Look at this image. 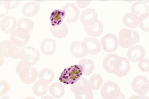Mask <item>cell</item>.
Returning a JSON list of instances; mask_svg holds the SVG:
<instances>
[{
    "mask_svg": "<svg viewBox=\"0 0 149 99\" xmlns=\"http://www.w3.org/2000/svg\"><path fill=\"white\" fill-rule=\"evenodd\" d=\"M30 63L20 61L16 67V71L22 82L26 84H31L38 78V72L35 68L31 67Z\"/></svg>",
    "mask_w": 149,
    "mask_h": 99,
    "instance_id": "cell-1",
    "label": "cell"
},
{
    "mask_svg": "<svg viewBox=\"0 0 149 99\" xmlns=\"http://www.w3.org/2000/svg\"><path fill=\"white\" fill-rule=\"evenodd\" d=\"M70 91L77 99H91L93 98V94L87 80L81 77L73 84H71Z\"/></svg>",
    "mask_w": 149,
    "mask_h": 99,
    "instance_id": "cell-2",
    "label": "cell"
},
{
    "mask_svg": "<svg viewBox=\"0 0 149 99\" xmlns=\"http://www.w3.org/2000/svg\"><path fill=\"white\" fill-rule=\"evenodd\" d=\"M83 72V69L79 64L71 66L62 72L59 77V81L65 84H73L81 78Z\"/></svg>",
    "mask_w": 149,
    "mask_h": 99,
    "instance_id": "cell-3",
    "label": "cell"
},
{
    "mask_svg": "<svg viewBox=\"0 0 149 99\" xmlns=\"http://www.w3.org/2000/svg\"><path fill=\"white\" fill-rule=\"evenodd\" d=\"M140 36L138 32L127 28L122 29L119 33V43L122 48H128L139 42Z\"/></svg>",
    "mask_w": 149,
    "mask_h": 99,
    "instance_id": "cell-4",
    "label": "cell"
},
{
    "mask_svg": "<svg viewBox=\"0 0 149 99\" xmlns=\"http://www.w3.org/2000/svg\"><path fill=\"white\" fill-rule=\"evenodd\" d=\"M100 93L105 99H124V95L120 92V88L115 82L109 81L105 82L102 87Z\"/></svg>",
    "mask_w": 149,
    "mask_h": 99,
    "instance_id": "cell-5",
    "label": "cell"
},
{
    "mask_svg": "<svg viewBox=\"0 0 149 99\" xmlns=\"http://www.w3.org/2000/svg\"><path fill=\"white\" fill-rule=\"evenodd\" d=\"M132 87L134 91L143 98H147L149 92V80L146 77L137 76L132 81Z\"/></svg>",
    "mask_w": 149,
    "mask_h": 99,
    "instance_id": "cell-6",
    "label": "cell"
},
{
    "mask_svg": "<svg viewBox=\"0 0 149 99\" xmlns=\"http://www.w3.org/2000/svg\"><path fill=\"white\" fill-rule=\"evenodd\" d=\"M130 69V63L125 57H117L114 60L113 67V73L118 77H124L128 74Z\"/></svg>",
    "mask_w": 149,
    "mask_h": 99,
    "instance_id": "cell-7",
    "label": "cell"
},
{
    "mask_svg": "<svg viewBox=\"0 0 149 99\" xmlns=\"http://www.w3.org/2000/svg\"><path fill=\"white\" fill-rule=\"evenodd\" d=\"M10 39L17 46L23 47L30 41L29 33L25 30L15 29L10 33Z\"/></svg>",
    "mask_w": 149,
    "mask_h": 99,
    "instance_id": "cell-8",
    "label": "cell"
},
{
    "mask_svg": "<svg viewBox=\"0 0 149 99\" xmlns=\"http://www.w3.org/2000/svg\"><path fill=\"white\" fill-rule=\"evenodd\" d=\"M0 49L1 55L6 57H10L15 59L19 58L20 49L11 40L1 42Z\"/></svg>",
    "mask_w": 149,
    "mask_h": 99,
    "instance_id": "cell-9",
    "label": "cell"
},
{
    "mask_svg": "<svg viewBox=\"0 0 149 99\" xmlns=\"http://www.w3.org/2000/svg\"><path fill=\"white\" fill-rule=\"evenodd\" d=\"M40 55L36 48L28 46L24 48L20 51L19 58L21 60L25 61L33 65L39 61Z\"/></svg>",
    "mask_w": 149,
    "mask_h": 99,
    "instance_id": "cell-10",
    "label": "cell"
},
{
    "mask_svg": "<svg viewBox=\"0 0 149 99\" xmlns=\"http://www.w3.org/2000/svg\"><path fill=\"white\" fill-rule=\"evenodd\" d=\"M82 46L86 55H96L99 54L102 50L100 42L95 38H85L82 42Z\"/></svg>",
    "mask_w": 149,
    "mask_h": 99,
    "instance_id": "cell-11",
    "label": "cell"
},
{
    "mask_svg": "<svg viewBox=\"0 0 149 99\" xmlns=\"http://www.w3.org/2000/svg\"><path fill=\"white\" fill-rule=\"evenodd\" d=\"M119 43L118 38L113 34H107L101 39L102 46L106 53L115 51L118 48Z\"/></svg>",
    "mask_w": 149,
    "mask_h": 99,
    "instance_id": "cell-12",
    "label": "cell"
},
{
    "mask_svg": "<svg viewBox=\"0 0 149 99\" xmlns=\"http://www.w3.org/2000/svg\"><path fill=\"white\" fill-rule=\"evenodd\" d=\"M146 54V51L143 47L140 44H137L131 47L128 49L127 56L131 62L136 63L144 57Z\"/></svg>",
    "mask_w": 149,
    "mask_h": 99,
    "instance_id": "cell-13",
    "label": "cell"
},
{
    "mask_svg": "<svg viewBox=\"0 0 149 99\" xmlns=\"http://www.w3.org/2000/svg\"><path fill=\"white\" fill-rule=\"evenodd\" d=\"M62 10L65 11V18L67 22L73 23L78 19L80 10L74 3H67L62 8Z\"/></svg>",
    "mask_w": 149,
    "mask_h": 99,
    "instance_id": "cell-14",
    "label": "cell"
},
{
    "mask_svg": "<svg viewBox=\"0 0 149 99\" xmlns=\"http://www.w3.org/2000/svg\"><path fill=\"white\" fill-rule=\"evenodd\" d=\"M97 14L94 9L88 8L82 11L80 21L85 26L95 25L98 21Z\"/></svg>",
    "mask_w": 149,
    "mask_h": 99,
    "instance_id": "cell-15",
    "label": "cell"
},
{
    "mask_svg": "<svg viewBox=\"0 0 149 99\" xmlns=\"http://www.w3.org/2000/svg\"><path fill=\"white\" fill-rule=\"evenodd\" d=\"M17 25L16 18L11 15H8L4 17L1 21V30L4 33H11L15 30Z\"/></svg>",
    "mask_w": 149,
    "mask_h": 99,
    "instance_id": "cell-16",
    "label": "cell"
},
{
    "mask_svg": "<svg viewBox=\"0 0 149 99\" xmlns=\"http://www.w3.org/2000/svg\"><path fill=\"white\" fill-rule=\"evenodd\" d=\"M56 42L53 39H45L41 44V51L45 55L51 56L54 54L56 50Z\"/></svg>",
    "mask_w": 149,
    "mask_h": 99,
    "instance_id": "cell-17",
    "label": "cell"
},
{
    "mask_svg": "<svg viewBox=\"0 0 149 99\" xmlns=\"http://www.w3.org/2000/svg\"><path fill=\"white\" fill-rule=\"evenodd\" d=\"M40 5L37 2H30L25 4L23 7L22 13L26 17H32L39 12Z\"/></svg>",
    "mask_w": 149,
    "mask_h": 99,
    "instance_id": "cell-18",
    "label": "cell"
},
{
    "mask_svg": "<svg viewBox=\"0 0 149 99\" xmlns=\"http://www.w3.org/2000/svg\"><path fill=\"white\" fill-rule=\"evenodd\" d=\"M49 28L51 33L55 38L62 39L68 35V28L65 23H62L57 26H53L51 25Z\"/></svg>",
    "mask_w": 149,
    "mask_h": 99,
    "instance_id": "cell-19",
    "label": "cell"
},
{
    "mask_svg": "<svg viewBox=\"0 0 149 99\" xmlns=\"http://www.w3.org/2000/svg\"><path fill=\"white\" fill-rule=\"evenodd\" d=\"M131 13L139 17L140 15L149 13V6L146 2L143 1H138L132 5Z\"/></svg>",
    "mask_w": 149,
    "mask_h": 99,
    "instance_id": "cell-20",
    "label": "cell"
},
{
    "mask_svg": "<svg viewBox=\"0 0 149 99\" xmlns=\"http://www.w3.org/2000/svg\"><path fill=\"white\" fill-rule=\"evenodd\" d=\"M85 33L89 36L95 37L100 35L103 33L104 26L101 21H98L95 25L84 27Z\"/></svg>",
    "mask_w": 149,
    "mask_h": 99,
    "instance_id": "cell-21",
    "label": "cell"
},
{
    "mask_svg": "<svg viewBox=\"0 0 149 99\" xmlns=\"http://www.w3.org/2000/svg\"><path fill=\"white\" fill-rule=\"evenodd\" d=\"M65 18V11L62 9L54 10L50 16V21L52 26H59L62 23Z\"/></svg>",
    "mask_w": 149,
    "mask_h": 99,
    "instance_id": "cell-22",
    "label": "cell"
},
{
    "mask_svg": "<svg viewBox=\"0 0 149 99\" xmlns=\"http://www.w3.org/2000/svg\"><path fill=\"white\" fill-rule=\"evenodd\" d=\"M49 92L51 95L56 98L62 97L65 94V89L62 84L58 82H55L49 86Z\"/></svg>",
    "mask_w": 149,
    "mask_h": 99,
    "instance_id": "cell-23",
    "label": "cell"
},
{
    "mask_svg": "<svg viewBox=\"0 0 149 99\" xmlns=\"http://www.w3.org/2000/svg\"><path fill=\"white\" fill-rule=\"evenodd\" d=\"M71 54L77 58H82L86 55L83 49L82 42L76 41L73 42L70 46Z\"/></svg>",
    "mask_w": 149,
    "mask_h": 99,
    "instance_id": "cell-24",
    "label": "cell"
},
{
    "mask_svg": "<svg viewBox=\"0 0 149 99\" xmlns=\"http://www.w3.org/2000/svg\"><path fill=\"white\" fill-rule=\"evenodd\" d=\"M49 84L40 81H38L33 86V91L36 96H42L46 94L49 89Z\"/></svg>",
    "mask_w": 149,
    "mask_h": 99,
    "instance_id": "cell-25",
    "label": "cell"
},
{
    "mask_svg": "<svg viewBox=\"0 0 149 99\" xmlns=\"http://www.w3.org/2000/svg\"><path fill=\"white\" fill-rule=\"evenodd\" d=\"M54 72L50 69L45 68L39 73V80L49 84L54 78Z\"/></svg>",
    "mask_w": 149,
    "mask_h": 99,
    "instance_id": "cell-26",
    "label": "cell"
},
{
    "mask_svg": "<svg viewBox=\"0 0 149 99\" xmlns=\"http://www.w3.org/2000/svg\"><path fill=\"white\" fill-rule=\"evenodd\" d=\"M79 64L82 66L83 69V74L85 76L90 75L95 69L94 62L91 59L85 58L81 60L79 62Z\"/></svg>",
    "mask_w": 149,
    "mask_h": 99,
    "instance_id": "cell-27",
    "label": "cell"
},
{
    "mask_svg": "<svg viewBox=\"0 0 149 99\" xmlns=\"http://www.w3.org/2000/svg\"><path fill=\"white\" fill-rule=\"evenodd\" d=\"M138 18L134 14L128 13L125 14L123 18L124 25L130 28H135L138 26Z\"/></svg>",
    "mask_w": 149,
    "mask_h": 99,
    "instance_id": "cell-28",
    "label": "cell"
},
{
    "mask_svg": "<svg viewBox=\"0 0 149 99\" xmlns=\"http://www.w3.org/2000/svg\"><path fill=\"white\" fill-rule=\"evenodd\" d=\"M119 56L116 54H111L107 55L104 60L103 66L107 72L113 73V67L115 60Z\"/></svg>",
    "mask_w": 149,
    "mask_h": 99,
    "instance_id": "cell-29",
    "label": "cell"
},
{
    "mask_svg": "<svg viewBox=\"0 0 149 99\" xmlns=\"http://www.w3.org/2000/svg\"><path fill=\"white\" fill-rule=\"evenodd\" d=\"M88 82L92 90H99L103 84V78L99 74H94L89 79Z\"/></svg>",
    "mask_w": 149,
    "mask_h": 99,
    "instance_id": "cell-30",
    "label": "cell"
},
{
    "mask_svg": "<svg viewBox=\"0 0 149 99\" xmlns=\"http://www.w3.org/2000/svg\"><path fill=\"white\" fill-rule=\"evenodd\" d=\"M17 26L18 28L25 30L30 33L33 30L34 24L30 19L24 17L18 21Z\"/></svg>",
    "mask_w": 149,
    "mask_h": 99,
    "instance_id": "cell-31",
    "label": "cell"
},
{
    "mask_svg": "<svg viewBox=\"0 0 149 99\" xmlns=\"http://www.w3.org/2000/svg\"><path fill=\"white\" fill-rule=\"evenodd\" d=\"M149 13L142 14L138 18V25L139 28L146 32H149Z\"/></svg>",
    "mask_w": 149,
    "mask_h": 99,
    "instance_id": "cell-32",
    "label": "cell"
},
{
    "mask_svg": "<svg viewBox=\"0 0 149 99\" xmlns=\"http://www.w3.org/2000/svg\"><path fill=\"white\" fill-rule=\"evenodd\" d=\"M4 7L8 10L16 8L20 3V1H4Z\"/></svg>",
    "mask_w": 149,
    "mask_h": 99,
    "instance_id": "cell-33",
    "label": "cell"
},
{
    "mask_svg": "<svg viewBox=\"0 0 149 99\" xmlns=\"http://www.w3.org/2000/svg\"><path fill=\"white\" fill-rule=\"evenodd\" d=\"M149 59L148 58H143L139 62L138 67L142 72H149Z\"/></svg>",
    "mask_w": 149,
    "mask_h": 99,
    "instance_id": "cell-34",
    "label": "cell"
},
{
    "mask_svg": "<svg viewBox=\"0 0 149 99\" xmlns=\"http://www.w3.org/2000/svg\"><path fill=\"white\" fill-rule=\"evenodd\" d=\"M10 89V86L6 81H1V96H3L7 93Z\"/></svg>",
    "mask_w": 149,
    "mask_h": 99,
    "instance_id": "cell-35",
    "label": "cell"
},
{
    "mask_svg": "<svg viewBox=\"0 0 149 99\" xmlns=\"http://www.w3.org/2000/svg\"><path fill=\"white\" fill-rule=\"evenodd\" d=\"M90 2L91 1H76V3L79 7L83 8L88 6Z\"/></svg>",
    "mask_w": 149,
    "mask_h": 99,
    "instance_id": "cell-36",
    "label": "cell"
}]
</instances>
